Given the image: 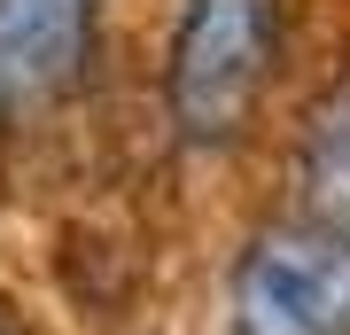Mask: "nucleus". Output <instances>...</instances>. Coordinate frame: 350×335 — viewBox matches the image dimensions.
<instances>
[{"mask_svg": "<svg viewBox=\"0 0 350 335\" xmlns=\"http://www.w3.org/2000/svg\"><path fill=\"white\" fill-rule=\"evenodd\" d=\"M280 71V0H179L163 110L187 149H234Z\"/></svg>", "mask_w": 350, "mask_h": 335, "instance_id": "obj_1", "label": "nucleus"}, {"mask_svg": "<svg viewBox=\"0 0 350 335\" xmlns=\"http://www.w3.org/2000/svg\"><path fill=\"white\" fill-rule=\"evenodd\" d=\"M226 335H350V234L327 219L257 226L226 281Z\"/></svg>", "mask_w": 350, "mask_h": 335, "instance_id": "obj_2", "label": "nucleus"}, {"mask_svg": "<svg viewBox=\"0 0 350 335\" xmlns=\"http://www.w3.org/2000/svg\"><path fill=\"white\" fill-rule=\"evenodd\" d=\"M101 0H0V101H63L94 62Z\"/></svg>", "mask_w": 350, "mask_h": 335, "instance_id": "obj_3", "label": "nucleus"}, {"mask_svg": "<svg viewBox=\"0 0 350 335\" xmlns=\"http://www.w3.org/2000/svg\"><path fill=\"white\" fill-rule=\"evenodd\" d=\"M304 195H312V211L327 226L350 234V94L312 110V133H304Z\"/></svg>", "mask_w": 350, "mask_h": 335, "instance_id": "obj_4", "label": "nucleus"}, {"mask_svg": "<svg viewBox=\"0 0 350 335\" xmlns=\"http://www.w3.org/2000/svg\"><path fill=\"white\" fill-rule=\"evenodd\" d=\"M0 117H8V101H0Z\"/></svg>", "mask_w": 350, "mask_h": 335, "instance_id": "obj_5", "label": "nucleus"}, {"mask_svg": "<svg viewBox=\"0 0 350 335\" xmlns=\"http://www.w3.org/2000/svg\"><path fill=\"white\" fill-rule=\"evenodd\" d=\"M0 335H8V327H0Z\"/></svg>", "mask_w": 350, "mask_h": 335, "instance_id": "obj_6", "label": "nucleus"}]
</instances>
